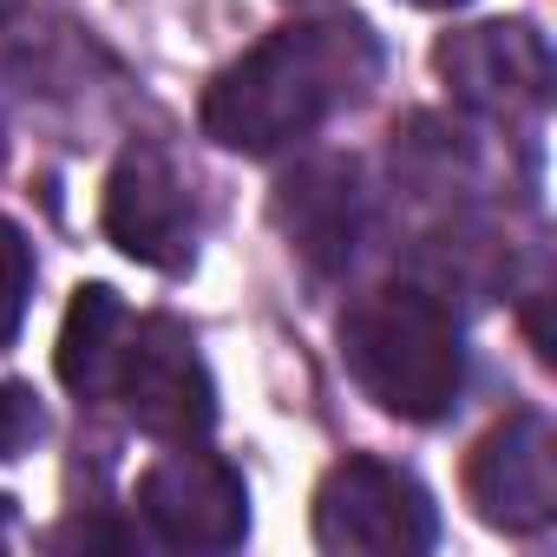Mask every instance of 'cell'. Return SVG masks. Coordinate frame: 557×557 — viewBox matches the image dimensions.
<instances>
[{"mask_svg": "<svg viewBox=\"0 0 557 557\" xmlns=\"http://www.w3.org/2000/svg\"><path fill=\"white\" fill-rule=\"evenodd\" d=\"M381 73L374 34L342 14V21H296L256 40L216 86L203 92V132L230 151L269 158L296 138H309L329 112L355 106Z\"/></svg>", "mask_w": 557, "mask_h": 557, "instance_id": "6da1fadb", "label": "cell"}, {"mask_svg": "<svg viewBox=\"0 0 557 557\" xmlns=\"http://www.w3.org/2000/svg\"><path fill=\"white\" fill-rule=\"evenodd\" d=\"M342 368L374 407L400 420H440L466 387L459 322L426 289H374L342 315Z\"/></svg>", "mask_w": 557, "mask_h": 557, "instance_id": "7a4b0ae2", "label": "cell"}, {"mask_svg": "<svg viewBox=\"0 0 557 557\" xmlns=\"http://www.w3.org/2000/svg\"><path fill=\"white\" fill-rule=\"evenodd\" d=\"M440 511L426 485L387 459H342L315 492V544L342 557H413L433 550Z\"/></svg>", "mask_w": 557, "mask_h": 557, "instance_id": "3957f363", "label": "cell"}, {"mask_svg": "<svg viewBox=\"0 0 557 557\" xmlns=\"http://www.w3.org/2000/svg\"><path fill=\"white\" fill-rule=\"evenodd\" d=\"M112 400H125L132 426H145L151 440H203L216 420V387L203 374V355L190 342L184 322L171 315H132L119 361H112Z\"/></svg>", "mask_w": 557, "mask_h": 557, "instance_id": "277c9868", "label": "cell"}, {"mask_svg": "<svg viewBox=\"0 0 557 557\" xmlns=\"http://www.w3.org/2000/svg\"><path fill=\"white\" fill-rule=\"evenodd\" d=\"M138 511L158 531V544H171V550H236L249 537L243 472L216 453H190V440L177 453H164L158 466H145Z\"/></svg>", "mask_w": 557, "mask_h": 557, "instance_id": "5b68a950", "label": "cell"}, {"mask_svg": "<svg viewBox=\"0 0 557 557\" xmlns=\"http://www.w3.org/2000/svg\"><path fill=\"white\" fill-rule=\"evenodd\" d=\"M106 236L145 262V269H190L197 262V197L184 184V171L171 164V151L158 145H132L112 177H106Z\"/></svg>", "mask_w": 557, "mask_h": 557, "instance_id": "8992f818", "label": "cell"}, {"mask_svg": "<svg viewBox=\"0 0 557 557\" xmlns=\"http://www.w3.org/2000/svg\"><path fill=\"white\" fill-rule=\"evenodd\" d=\"M446 92L479 119H518L550 99V47L524 21H485L433 47Z\"/></svg>", "mask_w": 557, "mask_h": 557, "instance_id": "52a82bcc", "label": "cell"}, {"mask_svg": "<svg viewBox=\"0 0 557 557\" xmlns=\"http://www.w3.org/2000/svg\"><path fill=\"white\" fill-rule=\"evenodd\" d=\"M466 492L498 531H544L557 518V433L544 413H511L492 426L466 466Z\"/></svg>", "mask_w": 557, "mask_h": 557, "instance_id": "ba28073f", "label": "cell"}, {"mask_svg": "<svg viewBox=\"0 0 557 557\" xmlns=\"http://www.w3.org/2000/svg\"><path fill=\"white\" fill-rule=\"evenodd\" d=\"M275 223H283L289 249L315 269L335 275L348 269L355 243H361V184H355V158H309L275 184Z\"/></svg>", "mask_w": 557, "mask_h": 557, "instance_id": "9c48e42d", "label": "cell"}, {"mask_svg": "<svg viewBox=\"0 0 557 557\" xmlns=\"http://www.w3.org/2000/svg\"><path fill=\"white\" fill-rule=\"evenodd\" d=\"M125 322L132 309L119 302V289L106 283H86L66 309V329H60V381L86 400H106L112 387V361H119V342H125Z\"/></svg>", "mask_w": 557, "mask_h": 557, "instance_id": "30bf717a", "label": "cell"}, {"mask_svg": "<svg viewBox=\"0 0 557 557\" xmlns=\"http://www.w3.org/2000/svg\"><path fill=\"white\" fill-rule=\"evenodd\" d=\"M27 296H34V243L21 236V223L0 216V348L14 342V329L27 315Z\"/></svg>", "mask_w": 557, "mask_h": 557, "instance_id": "8fae6325", "label": "cell"}, {"mask_svg": "<svg viewBox=\"0 0 557 557\" xmlns=\"http://www.w3.org/2000/svg\"><path fill=\"white\" fill-rule=\"evenodd\" d=\"M40 433H47V413H40L34 387H21V381H0V459L27 453Z\"/></svg>", "mask_w": 557, "mask_h": 557, "instance_id": "7c38bea8", "label": "cell"}, {"mask_svg": "<svg viewBox=\"0 0 557 557\" xmlns=\"http://www.w3.org/2000/svg\"><path fill=\"white\" fill-rule=\"evenodd\" d=\"M14 544V498H0V550Z\"/></svg>", "mask_w": 557, "mask_h": 557, "instance_id": "4fadbf2b", "label": "cell"}, {"mask_svg": "<svg viewBox=\"0 0 557 557\" xmlns=\"http://www.w3.org/2000/svg\"><path fill=\"white\" fill-rule=\"evenodd\" d=\"M413 8H466V0H413Z\"/></svg>", "mask_w": 557, "mask_h": 557, "instance_id": "5bb4252c", "label": "cell"}, {"mask_svg": "<svg viewBox=\"0 0 557 557\" xmlns=\"http://www.w3.org/2000/svg\"><path fill=\"white\" fill-rule=\"evenodd\" d=\"M14 8H21V0H0V21H14Z\"/></svg>", "mask_w": 557, "mask_h": 557, "instance_id": "9a60e30c", "label": "cell"}, {"mask_svg": "<svg viewBox=\"0 0 557 557\" xmlns=\"http://www.w3.org/2000/svg\"><path fill=\"white\" fill-rule=\"evenodd\" d=\"M0 158H8V138H0Z\"/></svg>", "mask_w": 557, "mask_h": 557, "instance_id": "2e32d148", "label": "cell"}]
</instances>
